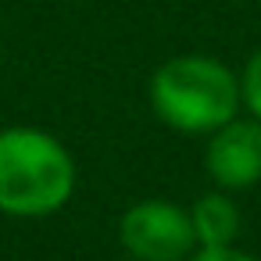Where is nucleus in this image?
Here are the masks:
<instances>
[{
  "label": "nucleus",
  "mask_w": 261,
  "mask_h": 261,
  "mask_svg": "<svg viewBox=\"0 0 261 261\" xmlns=\"http://www.w3.org/2000/svg\"><path fill=\"white\" fill-rule=\"evenodd\" d=\"M75 161L65 143L43 129L15 125L0 133V211L11 218H43L68 204Z\"/></svg>",
  "instance_id": "1"
},
{
  "label": "nucleus",
  "mask_w": 261,
  "mask_h": 261,
  "mask_svg": "<svg viewBox=\"0 0 261 261\" xmlns=\"http://www.w3.org/2000/svg\"><path fill=\"white\" fill-rule=\"evenodd\" d=\"M240 79L207 54H182L150 75V108L175 133H215L240 111Z\"/></svg>",
  "instance_id": "2"
},
{
  "label": "nucleus",
  "mask_w": 261,
  "mask_h": 261,
  "mask_svg": "<svg viewBox=\"0 0 261 261\" xmlns=\"http://www.w3.org/2000/svg\"><path fill=\"white\" fill-rule=\"evenodd\" d=\"M122 247L136 261H182L197 240L190 211L172 200H140L118 222Z\"/></svg>",
  "instance_id": "3"
},
{
  "label": "nucleus",
  "mask_w": 261,
  "mask_h": 261,
  "mask_svg": "<svg viewBox=\"0 0 261 261\" xmlns=\"http://www.w3.org/2000/svg\"><path fill=\"white\" fill-rule=\"evenodd\" d=\"M204 168L211 182L225 193L261 182V122L229 118L225 125H218L207 140Z\"/></svg>",
  "instance_id": "4"
},
{
  "label": "nucleus",
  "mask_w": 261,
  "mask_h": 261,
  "mask_svg": "<svg viewBox=\"0 0 261 261\" xmlns=\"http://www.w3.org/2000/svg\"><path fill=\"white\" fill-rule=\"evenodd\" d=\"M197 247H229L240 236V211L229 193H204L190 207Z\"/></svg>",
  "instance_id": "5"
},
{
  "label": "nucleus",
  "mask_w": 261,
  "mask_h": 261,
  "mask_svg": "<svg viewBox=\"0 0 261 261\" xmlns=\"http://www.w3.org/2000/svg\"><path fill=\"white\" fill-rule=\"evenodd\" d=\"M240 100L250 108V115L261 122V50L247 61L243 79H240Z\"/></svg>",
  "instance_id": "6"
},
{
  "label": "nucleus",
  "mask_w": 261,
  "mask_h": 261,
  "mask_svg": "<svg viewBox=\"0 0 261 261\" xmlns=\"http://www.w3.org/2000/svg\"><path fill=\"white\" fill-rule=\"evenodd\" d=\"M190 261H261V257H254V254L229 243V247H197V254Z\"/></svg>",
  "instance_id": "7"
}]
</instances>
